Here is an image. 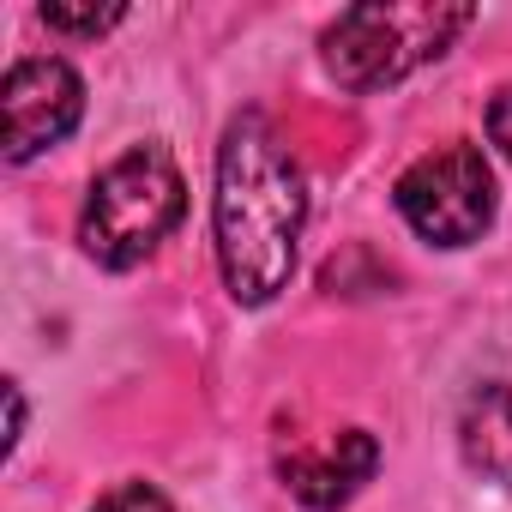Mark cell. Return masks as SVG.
<instances>
[{"label": "cell", "mask_w": 512, "mask_h": 512, "mask_svg": "<svg viewBox=\"0 0 512 512\" xmlns=\"http://www.w3.org/2000/svg\"><path fill=\"white\" fill-rule=\"evenodd\" d=\"M308 229V175L266 115H235L217 145L211 235L217 266L241 308H266L290 290L296 247Z\"/></svg>", "instance_id": "cell-1"}, {"label": "cell", "mask_w": 512, "mask_h": 512, "mask_svg": "<svg viewBox=\"0 0 512 512\" xmlns=\"http://www.w3.org/2000/svg\"><path fill=\"white\" fill-rule=\"evenodd\" d=\"M181 217H187V181L175 157L163 145H133L91 181L79 211V247L109 272H133L175 235Z\"/></svg>", "instance_id": "cell-2"}, {"label": "cell", "mask_w": 512, "mask_h": 512, "mask_svg": "<svg viewBox=\"0 0 512 512\" xmlns=\"http://www.w3.org/2000/svg\"><path fill=\"white\" fill-rule=\"evenodd\" d=\"M476 7H446V0H404V7H350L326 25L320 61L344 91H386L440 61L464 31Z\"/></svg>", "instance_id": "cell-3"}, {"label": "cell", "mask_w": 512, "mask_h": 512, "mask_svg": "<svg viewBox=\"0 0 512 512\" xmlns=\"http://www.w3.org/2000/svg\"><path fill=\"white\" fill-rule=\"evenodd\" d=\"M398 217L434 247H470L494 223V169L476 145H440L416 157L398 187Z\"/></svg>", "instance_id": "cell-4"}, {"label": "cell", "mask_w": 512, "mask_h": 512, "mask_svg": "<svg viewBox=\"0 0 512 512\" xmlns=\"http://www.w3.org/2000/svg\"><path fill=\"white\" fill-rule=\"evenodd\" d=\"M0 109H7V163H31L55 151L79 115H85V79L61 55H31L7 67L0 85Z\"/></svg>", "instance_id": "cell-5"}, {"label": "cell", "mask_w": 512, "mask_h": 512, "mask_svg": "<svg viewBox=\"0 0 512 512\" xmlns=\"http://www.w3.org/2000/svg\"><path fill=\"white\" fill-rule=\"evenodd\" d=\"M374 470H380V440L368 434V428H344L332 446H296V452H284L278 458V476H284V488L302 500V506H314V512H338V506H350L368 482H374Z\"/></svg>", "instance_id": "cell-6"}, {"label": "cell", "mask_w": 512, "mask_h": 512, "mask_svg": "<svg viewBox=\"0 0 512 512\" xmlns=\"http://www.w3.org/2000/svg\"><path fill=\"white\" fill-rule=\"evenodd\" d=\"M458 452L464 464L494 482V488H512V386L494 380V386H476L458 410Z\"/></svg>", "instance_id": "cell-7"}, {"label": "cell", "mask_w": 512, "mask_h": 512, "mask_svg": "<svg viewBox=\"0 0 512 512\" xmlns=\"http://www.w3.org/2000/svg\"><path fill=\"white\" fill-rule=\"evenodd\" d=\"M121 19H127L121 0H109V7H67V0H49V7H43V25L61 31V37H103Z\"/></svg>", "instance_id": "cell-8"}, {"label": "cell", "mask_w": 512, "mask_h": 512, "mask_svg": "<svg viewBox=\"0 0 512 512\" xmlns=\"http://www.w3.org/2000/svg\"><path fill=\"white\" fill-rule=\"evenodd\" d=\"M91 512H175V506H169L151 482H121V488H109Z\"/></svg>", "instance_id": "cell-9"}, {"label": "cell", "mask_w": 512, "mask_h": 512, "mask_svg": "<svg viewBox=\"0 0 512 512\" xmlns=\"http://www.w3.org/2000/svg\"><path fill=\"white\" fill-rule=\"evenodd\" d=\"M488 139L512 157V85H500L494 103H488Z\"/></svg>", "instance_id": "cell-10"}, {"label": "cell", "mask_w": 512, "mask_h": 512, "mask_svg": "<svg viewBox=\"0 0 512 512\" xmlns=\"http://www.w3.org/2000/svg\"><path fill=\"white\" fill-rule=\"evenodd\" d=\"M19 440H25V392H19V380H7V446H0V452L13 458Z\"/></svg>", "instance_id": "cell-11"}]
</instances>
